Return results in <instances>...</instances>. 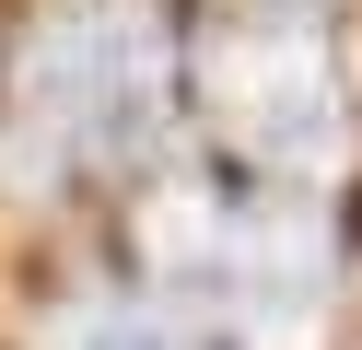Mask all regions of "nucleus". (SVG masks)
Returning a JSON list of instances; mask_svg holds the SVG:
<instances>
[{
    "label": "nucleus",
    "instance_id": "f257e3e1",
    "mask_svg": "<svg viewBox=\"0 0 362 350\" xmlns=\"http://www.w3.org/2000/svg\"><path fill=\"white\" fill-rule=\"evenodd\" d=\"M152 117H164V47L141 12H71L24 47L12 70V105H0V163L12 187H59L105 152H141Z\"/></svg>",
    "mask_w": 362,
    "mask_h": 350
},
{
    "label": "nucleus",
    "instance_id": "f03ea898",
    "mask_svg": "<svg viewBox=\"0 0 362 350\" xmlns=\"http://www.w3.org/2000/svg\"><path fill=\"white\" fill-rule=\"evenodd\" d=\"M152 245L222 292V315L257 327V339H304L315 327V292H327V233L281 199H211V187H175L152 210Z\"/></svg>",
    "mask_w": 362,
    "mask_h": 350
},
{
    "label": "nucleus",
    "instance_id": "7ed1b4c3",
    "mask_svg": "<svg viewBox=\"0 0 362 350\" xmlns=\"http://www.w3.org/2000/svg\"><path fill=\"white\" fill-rule=\"evenodd\" d=\"M199 93H211L222 140L257 163H315L339 140V70H327V35L304 12H245L211 35L199 59Z\"/></svg>",
    "mask_w": 362,
    "mask_h": 350
},
{
    "label": "nucleus",
    "instance_id": "20e7f679",
    "mask_svg": "<svg viewBox=\"0 0 362 350\" xmlns=\"http://www.w3.org/2000/svg\"><path fill=\"white\" fill-rule=\"evenodd\" d=\"M47 350H199V339L175 315H152V303H71L47 327Z\"/></svg>",
    "mask_w": 362,
    "mask_h": 350
}]
</instances>
